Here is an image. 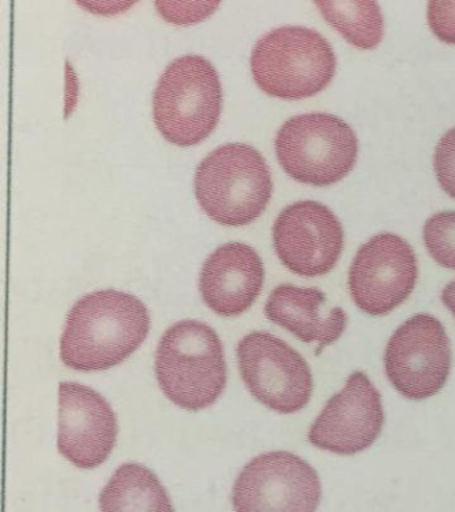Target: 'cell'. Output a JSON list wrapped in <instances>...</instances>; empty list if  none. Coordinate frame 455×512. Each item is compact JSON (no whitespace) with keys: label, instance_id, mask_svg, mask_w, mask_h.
Masks as SVG:
<instances>
[{"label":"cell","instance_id":"1","mask_svg":"<svg viewBox=\"0 0 455 512\" xmlns=\"http://www.w3.org/2000/svg\"><path fill=\"white\" fill-rule=\"evenodd\" d=\"M149 331V311L137 296L118 290L91 292L67 315L62 362L77 371L109 370L129 358Z\"/></svg>","mask_w":455,"mask_h":512},{"label":"cell","instance_id":"2","mask_svg":"<svg viewBox=\"0 0 455 512\" xmlns=\"http://www.w3.org/2000/svg\"><path fill=\"white\" fill-rule=\"evenodd\" d=\"M155 375L167 399L183 410L213 406L225 390L227 367L213 327L181 320L167 328L155 354Z\"/></svg>","mask_w":455,"mask_h":512},{"label":"cell","instance_id":"3","mask_svg":"<svg viewBox=\"0 0 455 512\" xmlns=\"http://www.w3.org/2000/svg\"><path fill=\"white\" fill-rule=\"evenodd\" d=\"M194 190L199 206L214 222L241 227L266 210L273 179L261 152L245 143H229L199 163Z\"/></svg>","mask_w":455,"mask_h":512},{"label":"cell","instance_id":"4","mask_svg":"<svg viewBox=\"0 0 455 512\" xmlns=\"http://www.w3.org/2000/svg\"><path fill=\"white\" fill-rule=\"evenodd\" d=\"M250 66L255 83L267 95L301 100L329 86L337 58L319 32L283 26L267 32L255 43Z\"/></svg>","mask_w":455,"mask_h":512},{"label":"cell","instance_id":"5","mask_svg":"<svg viewBox=\"0 0 455 512\" xmlns=\"http://www.w3.org/2000/svg\"><path fill=\"white\" fill-rule=\"evenodd\" d=\"M222 98L221 80L213 64L203 56H181L166 67L155 88V126L167 142L195 146L217 127Z\"/></svg>","mask_w":455,"mask_h":512},{"label":"cell","instance_id":"6","mask_svg":"<svg viewBox=\"0 0 455 512\" xmlns=\"http://www.w3.org/2000/svg\"><path fill=\"white\" fill-rule=\"evenodd\" d=\"M275 152L286 174L311 186H330L346 178L358 158V138L338 116L311 112L282 124Z\"/></svg>","mask_w":455,"mask_h":512},{"label":"cell","instance_id":"7","mask_svg":"<svg viewBox=\"0 0 455 512\" xmlns=\"http://www.w3.org/2000/svg\"><path fill=\"white\" fill-rule=\"evenodd\" d=\"M239 371L258 402L279 414H295L309 404L314 380L305 358L269 332H251L237 346Z\"/></svg>","mask_w":455,"mask_h":512},{"label":"cell","instance_id":"8","mask_svg":"<svg viewBox=\"0 0 455 512\" xmlns=\"http://www.w3.org/2000/svg\"><path fill=\"white\" fill-rule=\"evenodd\" d=\"M321 498L318 472L289 451L265 452L251 459L231 494L235 512H315Z\"/></svg>","mask_w":455,"mask_h":512},{"label":"cell","instance_id":"9","mask_svg":"<svg viewBox=\"0 0 455 512\" xmlns=\"http://www.w3.org/2000/svg\"><path fill=\"white\" fill-rule=\"evenodd\" d=\"M451 362L453 352L445 327L429 314L411 316L386 346L387 379L410 400L437 395L449 379Z\"/></svg>","mask_w":455,"mask_h":512},{"label":"cell","instance_id":"10","mask_svg":"<svg viewBox=\"0 0 455 512\" xmlns=\"http://www.w3.org/2000/svg\"><path fill=\"white\" fill-rule=\"evenodd\" d=\"M417 279V256L409 242L389 232L375 235L351 263V299L365 314L387 315L409 298Z\"/></svg>","mask_w":455,"mask_h":512},{"label":"cell","instance_id":"11","mask_svg":"<svg viewBox=\"0 0 455 512\" xmlns=\"http://www.w3.org/2000/svg\"><path fill=\"white\" fill-rule=\"evenodd\" d=\"M273 242L287 270L315 278L329 274L338 263L345 234L330 208L314 200H302L287 206L275 219Z\"/></svg>","mask_w":455,"mask_h":512},{"label":"cell","instance_id":"12","mask_svg":"<svg viewBox=\"0 0 455 512\" xmlns=\"http://www.w3.org/2000/svg\"><path fill=\"white\" fill-rule=\"evenodd\" d=\"M383 423L381 394L365 372L355 371L345 387L327 400L307 438L319 450L355 455L373 446Z\"/></svg>","mask_w":455,"mask_h":512},{"label":"cell","instance_id":"13","mask_svg":"<svg viewBox=\"0 0 455 512\" xmlns=\"http://www.w3.org/2000/svg\"><path fill=\"white\" fill-rule=\"evenodd\" d=\"M117 436V416L99 392L79 383H61L58 450L69 462L83 470L101 466Z\"/></svg>","mask_w":455,"mask_h":512},{"label":"cell","instance_id":"14","mask_svg":"<svg viewBox=\"0 0 455 512\" xmlns=\"http://www.w3.org/2000/svg\"><path fill=\"white\" fill-rule=\"evenodd\" d=\"M263 282L265 267L258 252L245 243H227L203 263L199 291L215 314L237 316L253 306Z\"/></svg>","mask_w":455,"mask_h":512},{"label":"cell","instance_id":"15","mask_svg":"<svg viewBox=\"0 0 455 512\" xmlns=\"http://www.w3.org/2000/svg\"><path fill=\"white\" fill-rule=\"evenodd\" d=\"M325 292L294 284L275 287L267 299L265 315L305 343L317 344V354L341 338L347 326L342 307L326 308Z\"/></svg>","mask_w":455,"mask_h":512},{"label":"cell","instance_id":"16","mask_svg":"<svg viewBox=\"0 0 455 512\" xmlns=\"http://www.w3.org/2000/svg\"><path fill=\"white\" fill-rule=\"evenodd\" d=\"M101 512H174L161 480L138 463L122 464L99 495Z\"/></svg>","mask_w":455,"mask_h":512},{"label":"cell","instance_id":"17","mask_svg":"<svg viewBox=\"0 0 455 512\" xmlns=\"http://www.w3.org/2000/svg\"><path fill=\"white\" fill-rule=\"evenodd\" d=\"M315 6L326 22L354 47L373 50L382 42L385 22L378 3L334 0L315 2Z\"/></svg>","mask_w":455,"mask_h":512},{"label":"cell","instance_id":"18","mask_svg":"<svg viewBox=\"0 0 455 512\" xmlns=\"http://www.w3.org/2000/svg\"><path fill=\"white\" fill-rule=\"evenodd\" d=\"M423 243L439 266L455 270V211L437 212L427 219Z\"/></svg>","mask_w":455,"mask_h":512},{"label":"cell","instance_id":"19","mask_svg":"<svg viewBox=\"0 0 455 512\" xmlns=\"http://www.w3.org/2000/svg\"><path fill=\"white\" fill-rule=\"evenodd\" d=\"M219 2H157L155 7L166 22L187 26L199 23L213 15Z\"/></svg>","mask_w":455,"mask_h":512},{"label":"cell","instance_id":"20","mask_svg":"<svg viewBox=\"0 0 455 512\" xmlns=\"http://www.w3.org/2000/svg\"><path fill=\"white\" fill-rule=\"evenodd\" d=\"M434 171L443 192L455 199V127L435 147Z\"/></svg>","mask_w":455,"mask_h":512},{"label":"cell","instance_id":"21","mask_svg":"<svg viewBox=\"0 0 455 512\" xmlns=\"http://www.w3.org/2000/svg\"><path fill=\"white\" fill-rule=\"evenodd\" d=\"M427 22L439 40L455 44V2H429Z\"/></svg>","mask_w":455,"mask_h":512},{"label":"cell","instance_id":"22","mask_svg":"<svg viewBox=\"0 0 455 512\" xmlns=\"http://www.w3.org/2000/svg\"><path fill=\"white\" fill-rule=\"evenodd\" d=\"M134 3L127 2H101V3H79V6L87 8L94 14L115 15L119 12L129 10Z\"/></svg>","mask_w":455,"mask_h":512},{"label":"cell","instance_id":"23","mask_svg":"<svg viewBox=\"0 0 455 512\" xmlns=\"http://www.w3.org/2000/svg\"><path fill=\"white\" fill-rule=\"evenodd\" d=\"M442 303L445 304L447 310L453 314L455 319V280L447 284L442 290L441 294Z\"/></svg>","mask_w":455,"mask_h":512}]
</instances>
